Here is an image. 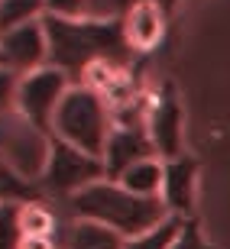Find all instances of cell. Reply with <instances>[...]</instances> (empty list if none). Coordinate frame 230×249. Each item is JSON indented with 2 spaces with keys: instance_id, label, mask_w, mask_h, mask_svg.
Returning a JSON list of instances; mask_svg holds the SVG:
<instances>
[{
  "instance_id": "14",
  "label": "cell",
  "mask_w": 230,
  "mask_h": 249,
  "mask_svg": "<svg viewBox=\"0 0 230 249\" xmlns=\"http://www.w3.org/2000/svg\"><path fill=\"white\" fill-rule=\"evenodd\" d=\"M19 227H23V240H29V236H56L58 220H56V211H52L42 197H36V201L23 204Z\"/></svg>"
},
{
  "instance_id": "11",
  "label": "cell",
  "mask_w": 230,
  "mask_h": 249,
  "mask_svg": "<svg viewBox=\"0 0 230 249\" xmlns=\"http://www.w3.org/2000/svg\"><path fill=\"white\" fill-rule=\"evenodd\" d=\"M198 159L182 152L175 159H166V181H162V204L169 217L175 220H192L194 204H198Z\"/></svg>"
},
{
  "instance_id": "10",
  "label": "cell",
  "mask_w": 230,
  "mask_h": 249,
  "mask_svg": "<svg viewBox=\"0 0 230 249\" xmlns=\"http://www.w3.org/2000/svg\"><path fill=\"white\" fill-rule=\"evenodd\" d=\"M0 49L7 58V68H13L17 74H29L36 68L49 65V33H46V17L23 23L17 29L0 33Z\"/></svg>"
},
{
  "instance_id": "15",
  "label": "cell",
  "mask_w": 230,
  "mask_h": 249,
  "mask_svg": "<svg viewBox=\"0 0 230 249\" xmlns=\"http://www.w3.org/2000/svg\"><path fill=\"white\" fill-rule=\"evenodd\" d=\"M46 17V0H0V33Z\"/></svg>"
},
{
  "instance_id": "19",
  "label": "cell",
  "mask_w": 230,
  "mask_h": 249,
  "mask_svg": "<svg viewBox=\"0 0 230 249\" xmlns=\"http://www.w3.org/2000/svg\"><path fill=\"white\" fill-rule=\"evenodd\" d=\"M172 249H217V246L201 233V220L192 217V220H182V230L175 236Z\"/></svg>"
},
{
  "instance_id": "18",
  "label": "cell",
  "mask_w": 230,
  "mask_h": 249,
  "mask_svg": "<svg viewBox=\"0 0 230 249\" xmlns=\"http://www.w3.org/2000/svg\"><path fill=\"white\" fill-rule=\"evenodd\" d=\"M23 201H0V249L23 246V227H19Z\"/></svg>"
},
{
  "instance_id": "6",
  "label": "cell",
  "mask_w": 230,
  "mask_h": 249,
  "mask_svg": "<svg viewBox=\"0 0 230 249\" xmlns=\"http://www.w3.org/2000/svg\"><path fill=\"white\" fill-rule=\"evenodd\" d=\"M72 81L68 74L46 65V68H36L29 74H19L17 84V110L26 117L33 126H39L42 133L52 136V120H56V110L62 97L68 94Z\"/></svg>"
},
{
  "instance_id": "17",
  "label": "cell",
  "mask_w": 230,
  "mask_h": 249,
  "mask_svg": "<svg viewBox=\"0 0 230 249\" xmlns=\"http://www.w3.org/2000/svg\"><path fill=\"white\" fill-rule=\"evenodd\" d=\"M178 230H182V220L169 217V220H162L159 227H153V230H146V233H139V236H133V240H127V249H172Z\"/></svg>"
},
{
  "instance_id": "4",
  "label": "cell",
  "mask_w": 230,
  "mask_h": 249,
  "mask_svg": "<svg viewBox=\"0 0 230 249\" xmlns=\"http://www.w3.org/2000/svg\"><path fill=\"white\" fill-rule=\"evenodd\" d=\"M49 149H52V136L33 126L17 107L0 113V156L17 175L39 185L49 162Z\"/></svg>"
},
{
  "instance_id": "13",
  "label": "cell",
  "mask_w": 230,
  "mask_h": 249,
  "mask_svg": "<svg viewBox=\"0 0 230 249\" xmlns=\"http://www.w3.org/2000/svg\"><path fill=\"white\" fill-rule=\"evenodd\" d=\"M133 194H143V197H159L162 194V181H166V159H143L136 165H130L120 178H114Z\"/></svg>"
},
{
  "instance_id": "16",
  "label": "cell",
  "mask_w": 230,
  "mask_h": 249,
  "mask_svg": "<svg viewBox=\"0 0 230 249\" xmlns=\"http://www.w3.org/2000/svg\"><path fill=\"white\" fill-rule=\"evenodd\" d=\"M39 197V185H33V181H26L23 175H17L13 168L3 162V156H0V201H36Z\"/></svg>"
},
{
  "instance_id": "23",
  "label": "cell",
  "mask_w": 230,
  "mask_h": 249,
  "mask_svg": "<svg viewBox=\"0 0 230 249\" xmlns=\"http://www.w3.org/2000/svg\"><path fill=\"white\" fill-rule=\"evenodd\" d=\"M0 68H7V58H3V49H0Z\"/></svg>"
},
{
  "instance_id": "5",
  "label": "cell",
  "mask_w": 230,
  "mask_h": 249,
  "mask_svg": "<svg viewBox=\"0 0 230 249\" xmlns=\"http://www.w3.org/2000/svg\"><path fill=\"white\" fill-rule=\"evenodd\" d=\"M107 178V165H104L101 156H88L81 149L68 146L65 139L52 136V149H49V162L46 172L39 178V191L49 194V197H58V201H68L78 191H84L88 185Z\"/></svg>"
},
{
  "instance_id": "7",
  "label": "cell",
  "mask_w": 230,
  "mask_h": 249,
  "mask_svg": "<svg viewBox=\"0 0 230 249\" xmlns=\"http://www.w3.org/2000/svg\"><path fill=\"white\" fill-rule=\"evenodd\" d=\"M146 133L162 159H175L185 152V104L172 81H162L159 91L149 97Z\"/></svg>"
},
{
  "instance_id": "22",
  "label": "cell",
  "mask_w": 230,
  "mask_h": 249,
  "mask_svg": "<svg viewBox=\"0 0 230 249\" xmlns=\"http://www.w3.org/2000/svg\"><path fill=\"white\" fill-rule=\"evenodd\" d=\"M127 3H133V0H120V13H123V7H127ZM156 3H159L162 10H166L169 17H172V13H175V7H178V0H156Z\"/></svg>"
},
{
  "instance_id": "20",
  "label": "cell",
  "mask_w": 230,
  "mask_h": 249,
  "mask_svg": "<svg viewBox=\"0 0 230 249\" xmlns=\"http://www.w3.org/2000/svg\"><path fill=\"white\" fill-rule=\"evenodd\" d=\"M94 0H46V17L58 19H84L91 17Z\"/></svg>"
},
{
  "instance_id": "21",
  "label": "cell",
  "mask_w": 230,
  "mask_h": 249,
  "mask_svg": "<svg viewBox=\"0 0 230 249\" xmlns=\"http://www.w3.org/2000/svg\"><path fill=\"white\" fill-rule=\"evenodd\" d=\"M17 84L19 74L13 68H0V113L17 107Z\"/></svg>"
},
{
  "instance_id": "9",
  "label": "cell",
  "mask_w": 230,
  "mask_h": 249,
  "mask_svg": "<svg viewBox=\"0 0 230 249\" xmlns=\"http://www.w3.org/2000/svg\"><path fill=\"white\" fill-rule=\"evenodd\" d=\"M153 156H159V152L146 133V120H114V129L107 136V149H104L107 178H120L130 165H136L143 159H153Z\"/></svg>"
},
{
  "instance_id": "2",
  "label": "cell",
  "mask_w": 230,
  "mask_h": 249,
  "mask_svg": "<svg viewBox=\"0 0 230 249\" xmlns=\"http://www.w3.org/2000/svg\"><path fill=\"white\" fill-rule=\"evenodd\" d=\"M65 211L72 213V220L101 223V227L127 236V240H133L139 233L159 227L162 220H169L162 197L133 194L120 181H114V178H101V181L88 185L84 191H78L75 197H68Z\"/></svg>"
},
{
  "instance_id": "8",
  "label": "cell",
  "mask_w": 230,
  "mask_h": 249,
  "mask_svg": "<svg viewBox=\"0 0 230 249\" xmlns=\"http://www.w3.org/2000/svg\"><path fill=\"white\" fill-rule=\"evenodd\" d=\"M123 19V36H127V46L133 49V55H153L162 42H166L169 33V13L159 7L156 0H133L123 7L120 13Z\"/></svg>"
},
{
  "instance_id": "1",
  "label": "cell",
  "mask_w": 230,
  "mask_h": 249,
  "mask_svg": "<svg viewBox=\"0 0 230 249\" xmlns=\"http://www.w3.org/2000/svg\"><path fill=\"white\" fill-rule=\"evenodd\" d=\"M49 33V65L68 74L72 84H81L91 68L117 65L133 68V49L123 36L120 17H84V19H58L46 17Z\"/></svg>"
},
{
  "instance_id": "3",
  "label": "cell",
  "mask_w": 230,
  "mask_h": 249,
  "mask_svg": "<svg viewBox=\"0 0 230 249\" xmlns=\"http://www.w3.org/2000/svg\"><path fill=\"white\" fill-rule=\"evenodd\" d=\"M111 129H114V110H111V104H107V97L101 91H94V88L72 84L56 110L52 136L65 139L68 146L81 149L88 156L104 159Z\"/></svg>"
},
{
  "instance_id": "12",
  "label": "cell",
  "mask_w": 230,
  "mask_h": 249,
  "mask_svg": "<svg viewBox=\"0 0 230 249\" xmlns=\"http://www.w3.org/2000/svg\"><path fill=\"white\" fill-rule=\"evenodd\" d=\"M62 249H127V236L91 220H72L65 227Z\"/></svg>"
}]
</instances>
